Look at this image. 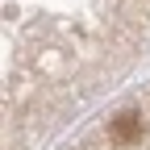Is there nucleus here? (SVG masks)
<instances>
[{
	"label": "nucleus",
	"instance_id": "nucleus-1",
	"mask_svg": "<svg viewBox=\"0 0 150 150\" xmlns=\"http://www.w3.org/2000/svg\"><path fill=\"white\" fill-rule=\"evenodd\" d=\"M108 134H112V142L129 146V142H138V138L146 134V125H142V117H138V112H121V117L108 125Z\"/></svg>",
	"mask_w": 150,
	"mask_h": 150
}]
</instances>
